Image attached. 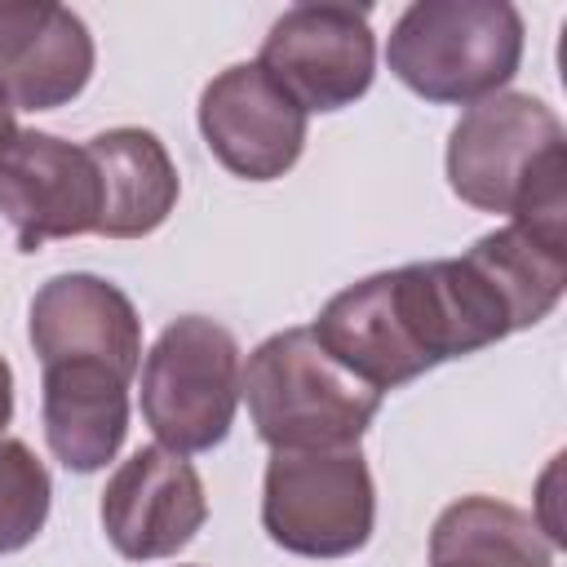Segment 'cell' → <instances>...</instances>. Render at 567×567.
Returning a JSON list of instances; mask_svg holds the SVG:
<instances>
[{"label": "cell", "instance_id": "obj_15", "mask_svg": "<svg viewBox=\"0 0 567 567\" xmlns=\"http://www.w3.org/2000/svg\"><path fill=\"white\" fill-rule=\"evenodd\" d=\"M430 567H554V545L536 514L474 492L434 518Z\"/></svg>", "mask_w": 567, "mask_h": 567}, {"label": "cell", "instance_id": "obj_10", "mask_svg": "<svg viewBox=\"0 0 567 567\" xmlns=\"http://www.w3.org/2000/svg\"><path fill=\"white\" fill-rule=\"evenodd\" d=\"M195 120L204 146L226 173L275 182L301 159L310 115L257 62H235L204 84Z\"/></svg>", "mask_w": 567, "mask_h": 567}, {"label": "cell", "instance_id": "obj_19", "mask_svg": "<svg viewBox=\"0 0 567 567\" xmlns=\"http://www.w3.org/2000/svg\"><path fill=\"white\" fill-rule=\"evenodd\" d=\"M18 137V120H13V106H9V97L0 93V155L9 151V142Z\"/></svg>", "mask_w": 567, "mask_h": 567}, {"label": "cell", "instance_id": "obj_2", "mask_svg": "<svg viewBox=\"0 0 567 567\" xmlns=\"http://www.w3.org/2000/svg\"><path fill=\"white\" fill-rule=\"evenodd\" d=\"M447 186L478 213L567 239V133L532 93H492L447 133Z\"/></svg>", "mask_w": 567, "mask_h": 567}, {"label": "cell", "instance_id": "obj_13", "mask_svg": "<svg viewBox=\"0 0 567 567\" xmlns=\"http://www.w3.org/2000/svg\"><path fill=\"white\" fill-rule=\"evenodd\" d=\"M128 385L133 377L89 359L40 368L44 443L62 470L97 474L115 461L128 434Z\"/></svg>", "mask_w": 567, "mask_h": 567}, {"label": "cell", "instance_id": "obj_3", "mask_svg": "<svg viewBox=\"0 0 567 567\" xmlns=\"http://www.w3.org/2000/svg\"><path fill=\"white\" fill-rule=\"evenodd\" d=\"M257 439L279 447H359L381 412V390L341 368L310 323L270 332L239 372Z\"/></svg>", "mask_w": 567, "mask_h": 567}, {"label": "cell", "instance_id": "obj_11", "mask_svg": "<svg viewBox=\"0 0 567 567\" xmlns=\"http://www.w3.org/2000/svg\"><path fill=\"white\" fill-rule=\"evenodd\" d=\"M27 341L40 368L71 359L106 363L124 377H137L142 368V319L133 297L89 270H66L35 288L27 310Z\"/></svg>", "mask_w": 567, "mask_h": 567}, {"label": "cell", "instance_id": "obj_6", "mask_svg": "<svg viewBox=\"0 0 567 567\" xmlns=\"http://www.w3.org/2000/svg\"><path fill=\"white\" fill-rule=\"evenodd\" d=\"M377 487L359 447H279L261 478V532L297 558H350L372 540Z\"/></svg>", "mask_w": 567, "mask_h": 567}, {"label": "cell", "instance_id": "obj_9", "mask_svg": "<svg viewBox=\"0 0 567 567\" xmlns=\"http://www.w3.org/2000/svg\"><path fill=\"white\" fill-rule=\"evenodd\" d=\"M97 518L120 558H128V563L173 558L208 523L204 478L186 456H177L159 443L137 447L106 478Z\"/></svg>", "mask_w": 567, "mask_h": 567}, {"label": "cell", "instance_id": "obj_5", "mask_svg": "<svg viewBox=\"0 0 567 567\" xmlns=\"http://www.w3.org/2000/svg\"><path fill=\"white\" fill-rule=\"evenodd\" d=\"M142 421L155 443L190 456L226 443L239 408V341L208 315L173 319L142 359Z\"/></svg>", "mask_w": 567, "mask_h": 567}, {"label": "cell", "instance_id": "obj_14", "mask_svg": "<svg viewBox=\"0 0 567 567\" xmlns=\"http://www.w3.org/2000/svg\"><path fill=\"white\" fill-rule=\"evenodd\" d=\"M84 151L93 155L102 182V217H97L102 239H146L173 217L182 177L168 146L151 128L120 124L93 133Z\"/></svg>", "mask_w": 567, "mask_h": 567}, {"label": "cell", "instance_id": "obj_12", "mask_svg": "<svg viewBox=\"0 0 567 567\" xmlns=\"http://www.w3.org/2000/svg\"><path fill=\"white\" fill-rule=\"evenodd\" d=\"M84 18L53 0H0V93L13 111H58L93 80Z\"/></svg>", "mask_w": 567, "mask_h": 567}, {"label": "cell", "instance_id": "obj_1", "mask_svg": "<svg viewBox=\"0 0 567 567\" xmlns=\"http://www.w3.org/2000/svg\"><path fill=\"white\" fill-rule=\"evenodd\" d=\"M310 332L372 390H399L439 363L505 341L509 310L465 257L377 270L323 301Z\"/></svg>", "mask_w": 567, "mask_h": 567}, {"label": "cell", "instance_id": "obj_18", "mask_svg": "<svg viewBox=\"0 0 567 567\" xmlns=\"http://www.w3.org/2000/svg\"><path fill=\"white\" fill-rule=\"evenodd\" d=\"M9 421H13V368L0 354V439H4V425Z\"/></svg>", "mask_w": 567, "mask_h": 567}, {"label": "cell", "instance_id": "obj_7", "mask_svg": "<svg viewBox=\"0 0 567 567\" xmlns=\"http://www.w3.org/2000/svg\"><path fill=\"white\" fill-rule=\"evenodd\" d=\"M257 66L306 115L346 111L377 80L372 13L363 4H337V0L292 4L270 22Z\"/></svg>", "mask_w": 567, "mask_h": 567}, {"label": "cell", "instance_id": "obj_4", "mask_svg": "<svg viewBox=\"0 0 567 567\" xmlns=\"http://www.w3.org/2000/svg\"><path fill=\"white\" fill-rule=\"evenodd\" d=\"M523 13L509 0H412L390 35V75L434 106H474L518 75Z\"/></svg>", "mask_w": 567, "mask_h": 567}, {"label": "cell", "instance_id": "obj_16", "mask_svg": "<svg viewBox=\"0 0 567 567\" xmlns=\"http://www.w3.org/2000/svg\"><path fill=\"white\" fill-rule=\"evenodd\" d=\"M505 301L509 310V328L523 332L532 323H540L567 288V239L527 230L518 221H505L487 235H478L465 252H461Z\"/></svg>", "mask_w": 567, "mask_h": 567}, {"label": "cell", "instance_id": "obj_17", "mask_svg": "<svg viewBox=\"0 0 567 567\" xmlns=\"http://www.w3.org/2000/svg\"><path fill=\"white\" fill-rule=\"evenodd\" d=\"M53 505V478L22 439H0V554L27 549Z\"/></svg>", "mask_w": 567, "mask_h": 567}, {"label": "cell", "instance_id": "obj_8", "mask_svg": "<svg viewBox=\"0 0 567 567\" xmlns=\"http://www.w3.org/2000/svg\"><path fill=\"white\" fill-rule=\"evenodd\" d=\"M0 213L22 252L44 248L49 239L97 235L102 182L93 155L58 133L18 128L0 155Z\"/></svg>", "mask_w": 567, "mask_h": 567}]
</instances>
